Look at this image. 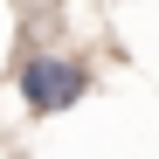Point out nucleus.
<instances>
[{
	"instance_id": "nucleus-1",
	"label": "nucleus",
	"mask_w": 159,
	"mask_h": 159,
	"mask_svg": "<svg viewBox=\"0 0 159 159\" xmlns=\"http://www.w3.org/2000/svg\"><path fill=\"white\" fill-rule=\"evenodd\" d=\"M83 90H90V69L76 62V56H56V48H28V56H21V97H28L35 118L69 111Z\"/></svg>"
}]
</instances>
